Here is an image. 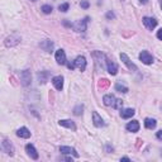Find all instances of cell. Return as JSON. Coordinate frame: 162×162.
Returning <instances> with one entry per match:
<instances>
[{
  "mask_svg": "<svg viewBox=\"0 0 162 162\" xmlns=\"http://www.w3.org/2000/svg\"><path fill=\"white\" fill-rule=\"evenodd\" d=\"M32 81V76H31V72L28 70H24L20 72V82H22L23 86H28Z\"/></svg>",
  "mask_w": 162,
  "mask_h": 162,
  "instance_id": "cell-1",
  "label": "cell"
},
{
  "mask_svg": "<svg viewBox=\"0 0 162 162\" xmlns=\"http://www.w3.org/2000/svg\"><path fill=\"white\" fill-rule=\"evenodd\" d=\"M139 59L144 63V65H151L153 62V57L148 51H142V52L139 53Z\"/></svg>",
  "mask_w": 162,
  "mask_h": 162,
  "instance_id": "cell-2",
  "label": "cell"
},
{
  "mask_svg": "<svg viewBox=\"0 0 162 162\" xmlns=\"http://www.w3.org/2000/svg\"><path fill=\"white\" fill-rule=\"evenodd\" d=\"M87 22H89V18H85L84 20H77V22L74 24V29L76 32H85L86 31Z\"/></svg>",
  "mask_w": 162,
  "mask_h": 162,
  "instance_id": "cell-3",
  "label": "cell"
},
{
  "mask_svg": "<svg viewBox=\"0 0 162 162\" xmlns=\"http://www.w3.org/2000/svg\"><path fill=\"white\" fill-rule=\"evenodd\" d=\"M19 42H20V37H19V36L11 34V36H9V37H6V39H5V46H6V47H13V46L18 44Z\"/></svg>",
  "mask_w": 162,
  "mask_h": 162,
  "instance_id": "cell-4",
  "label": "cell"
},
{
  "mask_svg": "<svg viewBox=\"0 0 162 162\" xmlns=\"http://www.w3.org/2000/svg\"><path fill=\"white\" fill-rule=\"evenodd\" d=\"M120 59L123 61V63H125V66L128 67L129 70H133V71H137V66L134 65L133 62L129 59V57L127 56L125 53H120Z\"/></svg>",
  "mask_w": 162,
  "mask_h": 162,
  "instance_id": "cell-5",
  "label": "cell"
},
{
  "mask_svg": "<svg viewBox=\"0 0 162 162\" xmlns=\"http://www.w3.org/2000/svg\"><path fill=\"white\" fill-rule=\"evenodd\" d=\"M74 62H75V67H77L80 71H85V69H86V59H85L84 56L76 57Z\"/></svg>",
  "mask_w": 162,
  "mask_h": 162,
  "instance_id": "cell-6",
  "label": "cell"
},
{
  "mask_svg": "<svg viewBox=\"0 0 162 162\" xmlns=\"http://www.w3.org/2000/svg\"><path fill=\"white\" fill-rule=\"evenodd\" d=\"M143 24H144V27H146L147 29L152 31L153 28H156L157 20L153 19V18H150V16H144V18H143Z\"/></svg>",
  "mask_w": 162,
  "mask_h": 162,
  "instance_id": "cell-7",
  "label": "cell"
},
{
  "mask_svg": "<svg viewBox=\"0 0 162 162\" xmlns=\"http://www.w3.org/2000/svg\"><path fill=\"white\" fill-rule=\"evenodd\" d=\"M54 57H56V61L59 65H65L66 63V54H65V51L63 49H57Z\"/></svg>",
  "mask_w": 162,
  "mask_h": 162,
  "instance_id": "cell-8",
  "label": "cell"
},
{
  "mask_svg": "<svg viewBox=\"0 0 162 162\" xmlns=\"http://www.w3.org/2000/svg\"><path fill=\"white\" fill-rule=\"evenodd\" d=\"M3 148H4V151L6 152V155H9V156L14 155V147H13V144L9 140H6V139L3 140Z\"/></svg>",
  "mask_w": 162,
  "mask_h": 162,
  "instance_id": "cell-9",
  "label": "cell"
},
{
  "mask_svg": "<svg viewBox=\"0 0 162 162\" xmlns=\"http://www.w3.org/2000/svg\"><path fill=\"white\" fill-rule=\"evenodd\" d=\"M103 101H104V104H105L106 106H113V108H114L117 99L114 97V95H112V94H108V95H104Z\"/></svg>",
  "mask_w": 162,
  "mask_h": 162,
  "instance_id": "cell-10",
  "label": "cell"
},
{
  "mask_svg": "<svg viewBox=\"0 0 162 162\" xmlns=\"http://www.w3.org/2000/svg\"><path fill=\"white\" fill-rule=\"evenodd\" d=\"M25 151H27L28 156H31V158L38 160V153H37V151H36V148H34L33 144H27V146H25Z\"/></svg>",
  "mask_w": 162,
  "mask_h": 162,
  "instance_id": "cell-11",
  "label": "cell"
},
{
  "mask_svg": "<svg viewBox=\"0 0 162 162\" xmlns=\"http://www.w3.org/2000/svg\"><path fill=\"white\" fill-rule=\"evenodd\" d=\"M59 152L63 153V155H72L74 157H79V153L76 152L72 147H66V146H62L59 147Z\"/></svg>",
  "mask_w": 162,
  "mask_h": 162,
  "instance_id": "cell-12",
  "label": "cell"
},
{
  "mask_svg": "<svg viewBox=\"0 0 162 162\" xmlns=\"http://www.w3.org/2000/svg\"><path fill=\"white\" fill-rule=\"evenodd\" d=\"M106 67H108V72L110 75H117L118 74V66L110 59H106Z\"/></svg>",
  "mask_w": 162,
  "mask_h": 162,
  "instance_id": "cell-13",
  "label": "cell"
},
{
  "mask_svg": "<svg viewBox=\"0 0 162 162\" xmlns=\"http://www.w3.org/2000/svg\"><path fill=\"white\" fill-rule=\"evenodd\" d=\"M52 84L53 86L57 89V90H62L63 87V77L62 76H54V77L52 79Z\"/></svg>",
  "mask_w": 162,
  "mask_h": 162,
  "instance_id": "cell-14",
  "label": "cell"
},
{
  "mask_svg": "<svg viewBox=\"0 0 162 162\" xmlns=\"http://www.w3.org/2000/svg\"><path fill=\"white\" fill-rule=\"evenodd\" d=\"M16 135L20 137V138H29L31 137V132H29L28 128L22 127V128H19V129L16 130Z\"/></svg>",
  "mask_w": 162,
  "mask_h": 162,
  "instance_id": "cell-15",
  "label": "cell"
},
{
  "mask_svg": "<svg viewBox=\"0 0 162 162\" xmlns=\"http://www.w3.org/2000/svg\"><path fill=\"white\" fill-rule=\"evenodd\" d=\"M127 130H129V132H138L139 130V123H138V120H132V122H129L127 124Z\"/></svg>",
  "mask_w": 162,
  "mask_h": 162,
  "instance_id": "cell-16",
  "label": "cell"
},
{
  "mask_svg": "<svg viewBox=\"0 0 162 162\" xmlns=\"http://www.w3.org/2000/svg\"><path fill=\"white\" fill-rule=\"evenodd\" d=\"M92 122H94V125L95 127H103L104 125V120L101 119V117L96 112L92 113Z\"/></svg>",
  "mask_w": 162,
  "mask_h": 162,
  "instance_id": "cell-17",
  "label": "cell"
},
{
  "mask_svg": "<svg viewBox=\"0 0 162 162\" xmlns=\"http://www.w3.org/2000/svg\"><path fill=\"white\" fill-rule=\"evenodd\" d=\"M58 124H59V125H62V127L70 128V129H72V130H75V129H76V127H75V124H74V122H72V120H69V119H65V120H59V122H58Z\"/></svg>",
  "mask_w": 162,
  "mask_h": 162,
  "instance_id": "cell-18",
  "label": "cell"
},
{
  "mask_svg": "<svg viewBox=\"0 0 162 162\" xmlns=\"http://www.w3.org/2000/svg\"><path fill=\"white\" fill-rule=\"evenodd\" d=\"M157 124V122H156V119H153V118H147L146 120H144V127L147 128V129H153V128L156 127Z\"/></svg>",
  "mask_w": 162,
  "mask_h": 162,
  "instance_id": "cell-19",
  "label": "cell"
},
{
  "mask_svg": "<svg viewBox=\"0 0 162 162\" xmlns=\"http://www.w3.org/2000/svg\"><path fill=\"white\" fill-rule=\"evenodd\" d=\"M41 47L43 48L44 51H47V52H51L52 51V48H53V43L51 41H48V39H46V41H43L41 43Z\"/></svg>",
  "mask_w": 162,
  "mask_h": 162,
  "instance_id": "cell-20",
  "label": "cell"
},
{
  "mask_svg": "<svg viewBox=\"0 0 162 162\" xmlns=\"http://www.w3.org/2000/svg\"><path fill=\"white\" fill-rule=\"evenodd\" d=\"M134 110L133 109H125V110H122L120 112V117L124 118V119H128V118H132L134 115Z\"/></svg>",
  "mask_w": 162,
  "mask_h": 162,
  "instance_id": "cell-21",
  "label": "cell"
},
{
  "mask_svg": "<svg viewBox=\"0 0 162 162\" xmlns=\"http://www.w3.org/2000/svg\"><path fill=\"white\" fill-rule=\"evenodd\" d=\"M115 90L117 91H119V92H128V87L127 86H124V85H122L120 82H118V84H115Z\"/></svg>",
  "mask_w": 162,
  "mask_h": 162,
  "instance_id": "cell-22",
  "label": "cell"
},
{
  "mask_svg": "<svg viewBox=\"0 0 162 162\" xmlns=\"http://www.w3.org/2000/svg\"><path fill=\"white\" fill-rule=\"evenodd\" d=\"M48 72H39L38 74V79H39V82H42V84H44L46 81H47V77H48Z\"/></svg>",
  "mask_w": 162,
  "mask_h": 162,
  "instance_id": "cell-23",
  "label": "cell"
},
{
  "mask_svg": "<svg viewBox=\"0 0 162 162\" xmlns=\"http://www.w3.org/2000/svg\"><path fill=\"white\" fill-rule=\"evenodd\" d=\"M42 11H43L44 14H49V13L52 11V6H51V5H47V4H46V5L42 6Z\"/></svg>",
  "mask_w": 162,
  "mask_h": 162,
  "instance_id": "cell-24",
  "label": "cell"
},
{
  "mask_svg": "<svg viewBox=\"0 0 162 162\" xmlns=\"http://www.w3.org/2000/svg\"><path fill=\"white\" fill-rule=\"evenodd\" d=\"M82 109H84V106H82V105L76 106V108L74 109V114H75V115H80V114L82 113Z\"/></svg>",
  "mask_w": 162,
  "mask_h": 162,
  "instance_id": "cell-25",
  "label": "cell"
},
{
  "mask_svg": "<svg viewBox=\"0 0 162 162\" xmlns=\"http://www.w3.org/2000/svg\"><path fill=\"white\" fill-rule=\"evenodd\" d=\"M69 6H70L69 4L65 3V4H61V5L58 6V9L61 10V11H67V10H69Z\"/></svg>",
  "mask_w": 162,
  "mask_h": 162,
  "instance_id": "cell-26",
  "label": "cell"
},
{
  "mask_svg": "<svg viewBox=\"0 0 162 162\" xmlns=\"http://www.w3.org/2000/svg\"><path fill=\"white\" fill-rule=\"evenodd\" d=\"M122 106H123V101H122L120 99H117L115 105H114V108H115V109H122Z\"/></svg>",
  "mask_w": 162,
  "mask_h": 162,
  "instance_id": "cell-27",
  "label": "cell"
},
{
  "mask_svg": "<svg viewBox=\"0 0 162 162\" xmlns=\"http://www.w3.org/2000/svg\"><path fill=\"white\" fill-rule=\"evenodd\" d=\"M81 8H84V9H87V8H89V1L84 0V1L81 3Z\"/></svg>",
  "mask_w": 162,
  "mask_h": 162,
  "instance_id": "cell-28",
  "label": "cell"
},
{
  "mask_svg": "<svg viewBox=\"0 0 162 162\" xmlns=\"http://www.w3.org/2000/svg\"><path fill=\"white\" fill-rule=\"evenodd\" d=\"M156 137H157V138H158L160 140H162V129H161V130H158V132H157Z\"/></svg>",
  "mask_w": 162,
  "mask_h": 162,
  "instance_id": "cell-29",
  "label": "cell"
},
{
  "mask_svg": "<svg viewBox=\"0 0 162 162\" xmlns=\"http://www.w3.org/2000/svg\"><path fill=\"white\" fill-rule=\"evenodd\" d=\"M157 38H158V39H161V41H162V29H160V31L157 32Z\"/></svg>",
  "mask_w": 162,
  "mask_h": 162,
  "instance_id": "cell-30",
  "label": "cell"
},
{
  "mask_svg": "<svg viewBox=\"0 0 162 162\" xmlns=\"http://www.w3.org/2000/svg\"><path fill=\"white\" fill-rule=\"evenodd\" d=\"M106 18H108V19H110V18H112V19H113V18H114V14H113L112 11H109L108 14H106Z\"/></svg>",
  "mask_w": 162,
  "mask_h": 162,
  "instance_id": "cell-31",
  "label": "cell"
},
{
  "mask_svg": "<svg viewBox=\"0 0 162 162\" xmlns=\"http://www.w3.org/2000/svg\"><path fill=\"white\" fill-rule=\"evenodd\" d=\"M120 161H130V160L128 158V157H122V158H120Z\"/></svg>",
  "mask_w": 162,
  "mask_h": 162,
  "instance_id": "cell-32",
  "label": "cell"
},
{
  "mask_svg": "<svg viewBox=\"0 0 162 162\" xmlns=\"http://www.w3.org/2000/svg\"><path fill=\"white\" fill-rule=\"evenodd\" d=\"M139 1L142 3V4H147V1H148V0H139Z\"/></svg>",
  "mask_w": 162,
  "mask_h": 162,
  "instance_id": "cell-33",
  "label": "cell"
},
{
  "mask_svg": "<svg viewBox=\"0 0 162 162\" xmlns=\"http://www.w3.org/2000/svg\"><path fill=\"white\" fill-rule=\"evenodd\" d=\"M160 5H161V8H162V0H160Z\"/></svg>",
  "mask_w": 162,
  "mask_h": 162,
  "instance_id": "cell-34",
  "label": "cell"
},
{
  "mask_svg": "<svg viewBox=\"0 0 162 162\" xmlns=\"http://www.w3.org/2000/svg\"><path fill=\"white\" fill-rule=\"evenodd\" d=\"M32 1H36V0H32Z\"/></svg>",
  "mask_w": 162,
  "mask_h": 162,
  "instance_id": "cell-35",
  "label": "cell"
}]
</instances>
